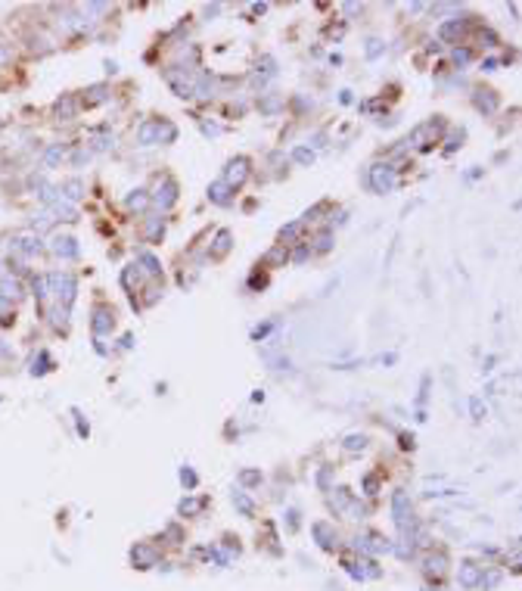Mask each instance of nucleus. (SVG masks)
I'll return each instance as SVG.
<instances>
[{"label":"nucleus","mask_w":522,"mask_h":591,"mask_svg":"<svg viewBox=\"0 0 522 591\" xmlns=\"http://www.w3.org/2000/svg\"><path fill=\"white\" fill-rule=\"evenodd\" d=\"M146 203H149V200H146V196H143V193H137V196H131V209H146Z\"/></svg>","instance_id":"nucleus-14"},{"label":"nucleus","mask_w":522,"mask_h":591,"mask_svg":"<svg viewBox=\"0 0 522 591\" xmlns=\"http://www.w3.org/2000/svg\"><path fill=\"white\" fill-rule=\"evenodd\" d=\"M56 112L69 118V115H75V103H72V100H65V103H59V106H56Z\"/></svg>","instance_id":"nucleus-12"},{"label":"nucleus","mask_w":522,"mask_h":591,"mask_svg":"<svg viewBox=\"0 0 522 591\" xmlns=\"http://www.w3.org/2000/svg\"><path fill=\"white\" fill-rule=\"evenodd\" d=\"M50 280H53V287H56L59 299L72 302V296H75V280H72V274H53Z\"/></svg>","instance_id":"nucleus-3"},{"label":"nucleus","mask_w":522,"mask_h":591,"mask_svg":"<svg viewBox=\"0 0 522 591\" xmlns=\"http://www.w3.org/2000/svg\"><path fill=\"white\" fill-rule=\"evenodd\" d=\"M140 261L146 265V274H158V261L152 255H140Z\"/></svg>","instance_id":"nucleus-11"},{"label":"nucleus","mask_w":522,"mask_h":591,"mask_svg":"<svg viewBox=\"0 0 522 591\" xmlns=\"http://www.w3.org/2000/svg\"><path fill=\"white\" fill-rule=\"evenodd\" d=\"M249 174V162L246 159H233L230 168H227V187H239Z\"/></svg>","instance_id":"nucleus-2"},{"label":"nucleus","mask_w":522,"mask_h":591,"mask_svg":"<svg viewBox=\"0 0 522 591\" xmlns=\"http://www.w3.org/2000/svg\"><path fill=\"white\" fill-rule=\"evenodd\" d=\"M370 184H373L379 193H389V190L395 187V174H392V168H389V165H373V168H370Z\"/></svg>","instance_id":"nucleus-1"},{"label":"nucleus","mask_w":522,"mask_h":591,"mask_svg":"<svg viewBox=\"0 0 522 591\" xmlns=\"http://www.w3.org/2000/svg\"><path fill=\"white\" fill-rule=\"evenodd\" d=\"M59 156H62V149H59V146H53V149L47 152V165H53V162L59 159Z\"/></svg>","instance_id":"nucleus-19"},{"label":"nucleus","mask_w":522,"mask_h":591,"mask_svg":"<svg viewBox=\"0 0 522 591\" xmlns=\"http://www.w3.org/2000/svg\"><path fill=\"white\" fill-rule=\"evenodd\" d=\"M454 62H469V50H454Z\"/></svg>","instance_id":"nucleus-18"},{"label":"nucleus","mask_w":522,"mask_h":591,"mask_svg":"<svg viewBox=\"0 0 522 591\" xmlns=\"http://www.w3.org/2000/svg\"><path fill=\"white\" fill-rule=\"evenodd\" d=\"M296 159H299V162H311V159H314V152H308V149H296Z\"/></svg>","instance_id":"nucleus-17"},{"label":"nucleus","mask_w":522,"mask_h":591,"mask_svg":"<svg viewBox=\"0 0 522 591\" xmlns=\"http://www.w3.org/2000/svg\"><path fill=\"white\" fill-rule=\"evenodd\" d=\"M72 243H75L72 236H56V240H53V252H56V255H65V258H72V255L78 252Z\"/></svg>","instance_id":"nucleus-5"},{"label":"nucleus","mask_w":522,"mask_h":591,"mask_svg":"<svg viewBox=\"0 0 522 591\" xmlns=\"http://www.w3.org/2000/svg\"><path fill=\"white\" fill-rule=\"evenodd\" d=\"M65 190H69V193H65L69 200H78V196H81V184H78V181H72V184H69Z\"/></svg>","instance_id":"nucleus-13"},{"label":"nucleus","mask_w":522,"mask_h":591,"mask_svg":"<svg viewBox=\"0 0 522 591\" xmlns=\"http://www.w3.org/2000/svg\"><path fill=\"white\" fill-rule=\"evenodd\" d=\"M227 190H230L227 184H215V187H212L209 193H212V200H215V203H221V206H224V203H230V196H227Z\"/></svg>","instance_id":"nucleus-7"},{"label":"nucleus","mask_w":522,"mask_h":591,"mask_svg":"<svg viewBox=\"0 0 522 591\" xmlns=\"http://www.w3.org/2000/svg\"><path fill=\"white\" fill-rule=\"evenodd\" d=\"M299 230H302V224H289V227H283V240H292V236H299Z\"/></svg>","instance_id":"nucleus-15"},{"label":"nucleus","mask_w":522,"mask_h":591,"mask_svg":"<svg viewBox=\"0 0 522 591\" xmlns=\"http://www.w3.org/2000/svg\"><path fill=\"white\" fill-rule=\"evenodd\" d=\"M158 233H162V218H152L149 227H146V236H149V240H155Z\"/></svg>","instance_id":"nucleus-10"},{"label":"nucleus","mask_w":522,"mask_h":591,"mask_svg":"<svg viewBox=\"0 0 522 591\" xmlns=\"http://www.w3.org/2000/svg\"><path fill=\"white\" fill-rule=\"evenodd\" d=\"M345 445H348L351 451H354V448H364V436H348V442H345Z\"/></svg>","instance_id":"nucleus-16"},{"label":"nucleus","mask_w":522,"mask_h":591,"mask_svg":"<svg viewBox=\"0 0 522 591\" xmlns=\"http://www.w3.org/2000/svg\"><path fill=\"white\" fill-rule=\"evenodd\" d=\"M155 134H158V122H152V125H143V128H140V140H143V143H152V137H155Z\"/></svg>","instance_id":"nucleus-9"},{"label":"nucleus","mask_w":522,"mask_h":591,"mask_svg":"<svg viewBox=\"0 0 522 591\" xmlns=\"http://www.w3.org/2000/svg\"><path fill=\"white\" fill-rule=\"evenodd\" d=\"M155 203L162 206V209H168L171 203H174V184L171 181H165V184H158V193H155Z\"/></svg>","instance_id":"nucleus-4"},{"label":"nucleus","mask_w":522,"mask_h":591,"mask_svg":"<svg viewBox=\"0 0 522 591\" xmlns=\"http://www.w3.org/2000/svg\"><path fill=\"white\" fill-rule=\"evenodd\" d=\"M0 290H4V299H16V296H19V283L10 280V277L0 280Z\"/></svg>","instance_id":"nucleus-8"},{"label":"nucleus","mask_w":522,"mask_h":591,"mask_svg":"<svg viewBox=\"0 0 522 591\" xmlns=\"http://www.w3.org/2000/svg\"><path fill=\"white\" fill-rule=\"evenodd\" d=\"M317 249H330V233H324V236L317 240Z\"/></svg>","instance_id":"nucleus-20"},{"label":"nucleus","mask_w":522,"mask_h":591,"mask_svg":"<svg viewBox=\"0 0 522 591\" xmlns=\"http://www.w3.org/2000/svg\"><path fill=\"white\" fill-rule=\"evenodd\" d=\"M109 327H112L109 311H106V308H100V311H97V321H94V330H97V333H103V330H109Z\"/></svg>","instance_id":"nucleus-6"}]
</instances>
